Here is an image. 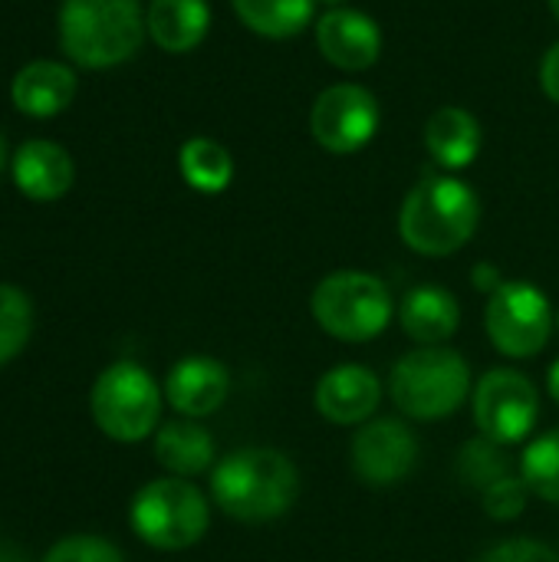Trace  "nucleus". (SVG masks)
Masks as SVG:
<instances>
[{
    "instance_id": "obj_8",
    "label": "nucleus",
    "mask_w": 559,
    "mask_h": 562,
    "mask_svg": "<svg viewBox=\"0 0 559 562\" xmlns=\"http://www.w3.org/2000/svg\"><path fill=\"white\" fill-rule=\"evenodd\" d=\"M484 326L501 356L534 359L547 349L557 313L540 286L527 280H504L501 290L488 300Z\"/></svg>"
},
{
    "instance_id": "obj_5",
    "label": "nucleus",
    "mask_w": 559,
    "mask_h": 562,
    "mask_svg": "<svg viewBox=\"0 0 559 562\" xmlns=\"http://www.w3.org/2000/svg\"><path fill=\"white\" fill-rule=\"evenodd\" d=\"M316 326L339 342H372L395 316V296L385 280L366 270H336L323 277L310 296Z\"/></svg>"
},
{
    "instance_id": "obj_36",
    "label": "nucleus",
    "mask_w": 559,
    "mask_h": 562,
    "mask_svg": "<svg viewBox=\"0 0 559 562\" xmlns=\"http://www.w3.org/2000/svg\"><path fill=\"white\" fill-rule=\"evenodd\" d=\"M557 329H559V310H557Z\"/></svg>"
},
{
    "instance_id": "obj_13",
    "label": "nucleus",
    "mask_w": 559,
    "mask_h": 562,
    "mask_svg": "<svg viewBox=\"0 0 559 562\" xmlns=\"http://www.w3.org/2000/svg\"><path fill=\"white\" fill-rule=\"evenodd\" d=\"M316 46L333 66L359 72V69H369L379 59L382 33H379V23L372 16H366L362 10L336 7V10H326L320 16Z\"/></svg>"
},
{
    "instance_id": "obj_6",
    "label": "nucleus",
    "mask_w": 559,
    "mask_h": 562,
    "mask_svg": "<svg viewBox=\"0 0 559 562\" xmlns=\"http://www.w3.org/2000/svg\"><path fill=\"white\" fill-rule=\"evenodd\" d=\"M128 524L142 543L178 553L204 540L211 527V504L191 481L158 477L135 494Z\"/></svg>"
},
{
    "instance_id": "obj_33",
    "label": "nucleus",
    "mask_w": 559,
    "mask_h": 562,
    "mask_svg": "<svg viewBox=\"0 0 559 562\" xmlns=\"http://www.w3.org/2000/svg\"><path fill=\"white\" fill-rule=\"evenodd\" d=\"M316 3H326L329 10H336V7H346L349 0H316Z\"/></svg>"
},
{
    "instance_id": "obj_3",
    "label": "nucleus",
    "mask_w": 559,
    "mask_h": 562,
    "mask_svg": "<svg viewBox=\"0 0 559 562\" xmlns=\"http://www.w3.org/2000/svg\"><path fill=\"white\" fill-rule=\"evenodd\" d=\"M145 16L138 0H63L59 46L82 69H109L138 53Z\"/></svg>"
},
{
    "instance_id": "obj_23",
    "label": "nucleus",
    "mask_w": 559,
    "mask_h": 562,
    "mask_svg": "<svg viewBox=\"0 0 559 562\" xmlns=\"http://www.w3.org/2000/svg\"><path fill=\"white\" fill-rule=\"evenodd\" d=\"M517 471L534 497L559 507V428L544 431L524 448Z\"/></svg>"
},
{
    "instance_id": "obj_30",
    "label": "nucleus",
    "mask_w": 559,
    "mask_h": 562,
    "mask_svg": "<svg viewBox=\"0 0 559 562\" xmlns=\"http://www.w3.org/2000/svg\"><path fill=\"white\" fill-rule=\"evenodd\" d=\"M471 283H474L481 293L494 296V293L501 290L504 277H501V270H497L494 263H478V267H474V277H471Z\"/></svg>"
},
{
    "instance_id": "obj_2",
    "label": "nucleus",
    "mask_w": 559,
    "mask_h": 562,
    "mask_svg": "<svg viewBox=\"0 0 559 562\" xmlns=\"http://www.w3.org/2000/svg\"><path fill=\"white\" fill-rule=\"evenodd\" d=\"M481 201L471 184L451 175H425L399 214L402 240L425 257L458 254L478 231Z\"/></svg>"
},
{
    "instance_id": "obj_26",
    "label": "nucleus",
    "mask_w": 559,
    "mask_h": 562,
    "mask_svg": "<svg viewBox=\"0 0 559 562\" xmlns=\"http://www.w3.org/2000/svg\"><path fill=\"white\" fill-rule=\"evenodd\" d=\"M527 497H530V491H527V484L521 481V471H517V474L497 481L494 487H488L481 494V504H484V510H488L491 520H501L504 524V520H517L524 514Z\"/></svg>"
},
{
    "instance_id": "obj_18",
    "label": "nucleus",
    "mask_w": 559,
    "mask_h": 562,
    "mask_svg": "<svg viewBox=\"0 0 559 562\" xmlns=\"http://www.w3.org/2000/svg\"><path fill=\"white\" fill-rule=\"evenodd\" d=\"M217 445L204 425L194 418H178L168 422L155 431V461L171 474V477H198L214 468Z\"/></svg>"
},
{
    "instance_id": "obj_4",
    "label": "nucleus",
    "mask_w": 559,
    "mask_h": 562,
    "mask_svg": "<svg viewBox=\"0 0 559 562\" xmlns=\"http://www.w3.org/2000/svg\"><path fill=\"white\" fill-rule=\"evenodd\" d=\"M471 366L448 346H418L389 372V398L412 422H441L471 398Z\"/></svg>"
},
{
    "instance_id": "obj_19",
    "label": "nucleus",
    "mask_w": 559,
    "mask_h": 562,
    "mask_svg": "<svg viewBox=\"0 0 559 562\" xmlns=\"http://www.w3.org/2000/svg\"><path fill=\"white\" fill-rule=\"evenodd\" d=\"M145 26L165 53L194 49L211 26L208 0H152Z\"/></svg>"
},
{
    "instance_id": "obj_22",
    "label": "nucleus",
    "mask_w": 559,
    "mask_h": 562,
    "mask_svg": "<svg viewBox=\"0 0 559 562\" xmlns=\"http://www.w3.org/2000/svg\"><path fill=\"white\" fill-rule=\"evenodd\" d=\"M181 178L201 194H221L234 181V158L214 138H188L178 151Z\"/></svg>"
},
{
    "instance_id": "obj_16",
    "label": "nucleus",
    "mask_w": 559,
    "mask_h": 562,
    "mask_svg": "<svg viewBox=\"0 0 559 562\" xmlns=\"http://www.w3.org/2000/svg\"><path fill=\"white\" fill-rule=\"evenodd\" d=\"M399 323L418 346H445L461 326V306L455 293L435 283L412 286L399 303Z\"/></svg>"
},
{
    "instance_id": "obj_25",
    "label": "nucleus",
    "mask_w": 559,
    "mask_h": 562,
    "mask_svg": "<svg viewBox=\"0 0 559 562\" xmlns=\"http://www.w3.org/2000/svg\"><path fill=\"white\" fill-rule=\"evenodd\" d=\"M33 333V303L23 290L0 283V366L16 359Z\"/></svg>"
},
{
    "instance_id": "obj_32",
    "label": "nucleus",
    "mask_w": 559,
    "mask_h": 562,
    "mask_svg": "<svg viewBox=\"0 0 559 562\" xmlns=\"http://www.w3.org/2000/svg\"><path fill=\"white\" fill-rule=\"evenodd\" d=\"M0 562H30V560H26V553H23V550H16V547H3V543H0Z\"/></svg>"
},
{
    "instance_id": "obj_7",
    "label": "nucleus",
    "mask_w": 559,
    "mask_h": 562,
    "mask_svg": "<svg viewBox=\"0 0 559 562\" xmlns=\"http://www.w3.org/2000/svg\"><path fill=\"white\" fill-rule=\"evenodd\" d=\"M165 392L138 362H112L92 385L89 408L99 431L112 441L135 445L158 431Z\"/></svg>"
},
{
    "instance_id": "obj_24",
    "label": "nucleus",
    "mask_w": 559,
    "mask_h": 562,
    "mask_svg": "<svg viewBox=\"0 0 559 562\" xmlns=\"http://www.w3.org/2000/svg\"><path fill=\"white\" fill-rule=\"evenodd\" d=\"M511 474H517V464L507 458L504 445H497L484 435L471 438L458 454V477L465 487H471L478 494H484L488 487H494L497 481H504Z\"/></svg>"
},
{
    "instance_id": "obj_15",
    "label": "nucleus",
    "mask_w": 559,
    "mask_h": 562,
    "mask_svg": "<svg viewBox=\"0 0 559 562\" xmlns=\"http://www.w3.org/2000/svg\"><path fill=\"white\" fill-rule=\"evenodd\" d=\"M76 168L63 145L30 138L13 155V181L30 201H59L72 188Z\"/></svg>"
},
{
    "instance_id": "obj_20",
    "label": "nucleus",
    "mask_w": 559,
    "mask_h": 562,
    "mask_svg": "<svg viewBox=\"0 0 559 562\" xmlns=\"http://www.w3.org/2000/svg\"><path fill=\"white\" fill-rule=\"evenodd\" d=\"M425 145L441 168H448V171L468 168L481 151V125L468 109L445 105L428 119Z\"/></svg>"
},
{
    "instance_id": "obj_29",
    "label": "nucleus",
    "mask_w": 559,
    "mask_h": 562,
    "mask_svg": "<svg viewBox=\"0 0 559 562\" xmlns=\"http://www.w3.org/2000/svg\"><path fill=\"white\" fill-rule=\"evenodd\" d=\"M540 86H544V92H547L554 102H559V43H554V46L547 49V56H544Z\"/></svg>"
},
{
    "instance_id": "obj_1",
    "label": "nucleus",
    "mask_w": 559,
    "mask_h": 562,
    "mask_svg": "<svg viewBox=\"0 0 559 562\" xmlns=\"http://www.w3.org/2000/svg\"><path fill=\"white\" fill-rule=\"evenodd\" d=\"M300 494L297 464L277 448H241L211 471V497L221 514L241 524L280 520Z\"/></svg>"
},
{
    "instance_id": "obj_10",
    "label": "nucleus",
    "mask_w": 559,
    "mask_h": 562,
    "mask_svg": "<svg viewBox=\"0 0 559 562\" xmlns=\"http://www.w3.org/2000/svg\"><path fill=\"white\" fill-rule=\"evenodd\" d=\"M379 128V102L366 86L339 82L316 95L310 112L313 138L333 155H353L372 142Z\"/></svg>"
},
{
    "instance_id": "obj_31",
    "label": "nucleus",
    "mask_w": 559,
    "mask_h": 562,
    "mask_svg": "<svg viewBox=\"0 0 559 562\" xmlns=\"http://www.w3.org/2000/svg\"><path fill=\"white\" fill-rule=\"evenodd\" d=\"M547 392H550V398L559 405V359L550 366V372H547Z\"/></svg>"
},
{
    "instance_id": "obj_14",
    "label": "nucleus",
    "mask_w": 559,
    "mask_h": 562,
    "mask_svg": "<svg viewBox=\"0 0 559 562\" xmlns=\"http://www.w3.org/2000/svg\"><path fill=\"white\" fill-rule=\"evenodd\" d=\"M231 395V372L211 356H188L165 379V402L181 418H208Z\"/></svg>"
},
{
    "instance_id": "obj_34",
    "label": "nucleus",
    "mask_w": 559,
    "mask_h": 562,
    "mask_svg": "<svg viewBox=\"0 0 559 562\" xmlns=\"http://www.w3.org/2000/svg\"><path fill=\"white\" fill-rule=\"evenodd\" d=\"M3 165H7V142H3V135H0V171H3Z\"/></svg>"
},
{
    "instance_id": "obj_11",
    "label": "nucleus",
    "mask_w": 559,
    "mask_h": 562,
    "mask_svg": "<svg viewBox=\"0 0 559 562\" xmlns=\"http://www.w3.org/2000/svg\"><path fill=\"white\" fill-rule=\"evenodd\" d=\"M349 461L366 487H395L418 464V438L399 418H372L353 435Z\"/></svg>"
},
{
    "instance_id": "obj_27",
    "label": "nucleus",
    "mask_w": 559,
    "mask_h": 562,
    "mask_svg": "<svg viewBox=\"0 0 559 562\" xmlns=\"http://www.w3.org/2000/svg\"><path fill=\"white\" fill-rule=\"evenodd\" d=\"M43 562H125L122 553L102 540V537H89V533H79V537H66L59 540Z\"/></svg>"
},
{
    "instance_id": "obj_9",
    "label": "nucleus",
    "mask_w": 559,
    "mask_h": 562,
    "mask_svg": "<svg viewBox=\"0 0 559 562\" xmlns=\"http://www.w3.org/2000/svg\"><path fill=\"white\" fill-rule=\"evenodd\" d=\"M474 425L497 445H521L540 418V392L517 369H491L471 392Z\"/></svg>"
},
{
    "instance_id": "obj_21",
    "label": "nucleus",
    "mask_w": 559,
    "mask_h": 562,
    "mask_svg": "<svg viewBox=\"0 0 559 562\" xmlns=\"http://www.w3.org/2000/svg\"><path fill=\"white\" fill-rule=\"evenodd\" d=\"M231 3L244 26L270 40H287L300 33L306 23H313L316 13V0H231Z\"/></svg>"
},
{
    "instance_id": "obj_35",
    "label": "nucleus",
    "mask_w": 559,
    "mask_h": 562,
    "mask_svg": "<svg viewBox=\"0 0 559 562\" xmlns=\"http://www.w3.org/2000/svg\"><path fill=\"white\" fill-rule=\"evenodd\" d=\"M550 10H554V16L559 20V0H550Z\"/></svg>"
},
{
    "instance_id": "obj_12",
    "label": "nucleus",
    "mask_w": 559,
    "mask_h": 562,
    "mask_svg": "<svg viewBox=\"0 0 559 562\" xmlns=\"http://www.w3.org/2000/svg\"><path fill=\"white\" fill-rule=\"evenodd\" d=\"M382 402V382L372 369L346 362L329 369L313 392V405L316 412L339 428H359L366 422H372V415L379 412Z\"/></svg>"
},
{
    "instance_id": "obj_17",
    "label": "nucleus",
    "mask_w": 559,
    "mask_h": 562,
    "mask_svg": "<svg viewBox=\"0 0 559 562\" xmlns=\"http://www.w3.org/2000/svg\"><path fill=\"white\" fill-rule=\"evenodd\" d=\"M76 95V76L69 66L53 59H36L13 76L10 99L30 119H49L63 112Z\"/></svg>"
},
{
    "instance_id": "obj_28",
    "label": "nucleus",
    "mask_w": 559,
    "mask_h": 562,
    "mask_svg": "<svg viewBox=\"0 0 559 562\" xmlns=\"http://www.w3.org/2000/svg\"><path fill=\"white\" fill-rule=\"evenodd\" d=\"M481 562H559V553L554 547L540 543V540H530V537H514V540H504L497 547H491Z\"/></svg>"
}]
</instances>
